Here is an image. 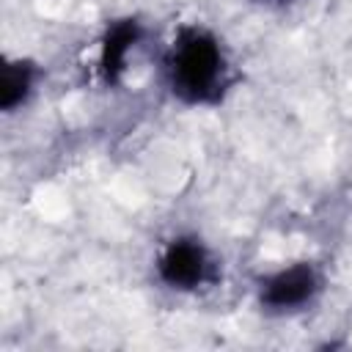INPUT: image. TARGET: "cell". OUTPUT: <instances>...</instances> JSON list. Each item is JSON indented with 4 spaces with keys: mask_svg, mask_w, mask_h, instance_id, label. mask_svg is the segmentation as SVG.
<instances>
[{
    "mask_svg": "<svg viewBox=\"0 0 352 352\" xmlns=\"http://www.w3.org/2000/svg\"><path fill=\"white\" fill-rule=\"evenodd\" d=\"M38 69L30 60H6L3 66V77H0V107L6 113H14L16 107H22L36 85Z\"/></svg>",
    "mask_w": 352,
    "mask_h": 352,
    "instance_id": "cell-5",
    "label": "cell"
},
{
    "mask_svg": "<svg viewBox=\"0 0 352 352\" xmlns=\"http://www.w3.org/2000/svg\"><path fill=\"white\" fill-rule=\"evenodd\" d=\"M261 3H264V0H261ZM278 3H283V0H278Z\"/></svg>",
    "mask_w": 352,
    "mask_h": 352,
    "instance_id": "cell-6",
    "label": "cell"
},
{
    "mask_svg": "<svg viewBox=\"0 0 352 352\" xmlns=\"http://www.w3.org/2000/svg\"><path fill=\"white\" fill-rule=\"evenodd\" d=\"M214 261L206 250V245L195 236H176L170 239L160 258H157V275L165 286L176 292H195L204 283L212 280Z\"/></svg>",
    "mask_w": 352,
    "mask_h": 352,
    "instance_id": "cell-2",
    "label": "cell"
},
{
    "mask_svg": "<svg viewBox=\"0 0 352 352\" xmlns=\"http://www.w3.org/2000/svg\"><path fill=\"white\" fill-rule=\"evenodd\" d=\"M140 22L138 19H116L107 25L102 44H99V77L113 85L121 80L124 69H126V58L135 50V44L140 41Z\"/></svg>",
    "mask_w": 352,
    "mask_h": 352,
    "instance_id": "cell-4",
    "label": "cell"
},
{
    "mask_svg": "<svg viewBox=\"0 0 352 352\" xmlns=\"http://www.w3.org/2000/svg\"><path fill=\"white\" fill-rule=\"evenodd\" d=\"M165 74L170 94L184 104H214L231 85L228 60L220 41L198 25H184L176 30L165 55Z\"/></svg>",
    "mask_w": 352,
    "mask_h": 352,
    "instance_id": "cell-1",
    "label": "cell"
},
{
    "mask_svg": "<svg viewBox=\"0 0 352 352\" xmlns=\"http://www.w3.org/2000/svg\"><path fill=\"white\" fill-rule=\"evenodd\" d=\"M322 289V278L314 264L300 261L292 267H283L261 280L258 300L267 311L272 314H286V311H300L308 305Z\"/></svg>",
    "mask_w": 352,
    "mask_h": 352,
    "instance_id": "cell-3",
    "label": "cell"
}]
</instances>
